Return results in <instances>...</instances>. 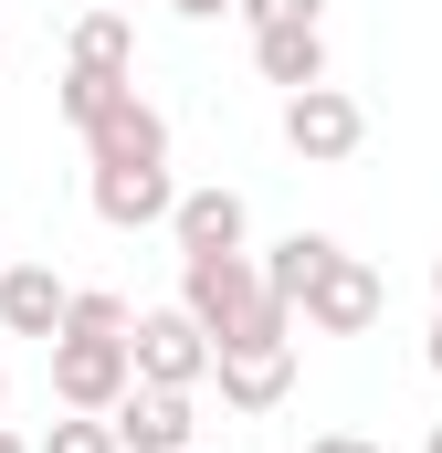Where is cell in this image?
Returning a JSON list of instances; mask_svg holds the SVG:
<instances>
[{
	"label": "cell",
	"instance_id": "cell-1",
	"mask_svg": "<svg viewBox=\"0 0 442 453\" xmlns=\"http://www.w3.org/2000/svg\"><path fill=\"white\" fill-rule=\"evenodd\" d=\"M179 306H190L221 348H242V338H295V306L263 285L253 253H179Z\"/></svg>",
	"mask_w": 442,
	"mask_h": 453
},
{
	"label": "cell",
	"instance_id": "cell-2",
	"mask_svg": "<svg viewBox=\"0 0 442 453\" xmlns=\"http://www.w3.org/2000/svg\"><path fill=\"white\" fill-rule=\"evenodd\" d=\"M126 348H137V380H158V390H201L221 369V338L190 317V306H148L137 327H126Z\"/></svg>",
	"mask_w": 442,
	"mask_h": 453
},
{
	"label": "cell",
	"instance_id": "cell-3",
	"mask_svg": "<svg viewBox=\"0 0 442 453\" xmlns=\"http://www.w3.org/2000/svg\"><path fill=\"white\" fill-rule=\"evenodd\" d=\"M358 137H369V106H358L347 85H306V96H285V148H295L306 169H347Z\"/></svg>",
	"mask_w": 442,
	"mask_h": 453
},
{
	"label": "cell",
	"instance_id": "cell-4",
	"mask_svg": "<svg viewBox=\"0 0 442 453\" xmlns=\"http://www.w3.org/2000/svg\"><path fill=\"white\" fill-rule=\"evenodd\" d=\"M137 390V348L126 338H53V401L64 411H116Z\"/></svg>",
	"mask_w": 442,
	"mask_h": 453
},
{
	"label": "cell",
	"instance_id": "cell-5",
	"mask_svg": "<svg viewBox=\"0 0 442 453\" xmlns=\"http://www.w3.org/2000/svg\"><path fill=\"white\" fill-rule=\"evenodd\" d=\"M106 422H116V443H126V453H190V443H201V411H190V390H158V380H137V390L116 401Z\"/></svg>",
	"mask_w": 442,
	"mask_h": 453
},
{
	"label": "cell",
	"instance_id": "cell-6",
	"mask_svg": "<svg viewBox=\"0 0 442 453\" xmlns=\"http://www.w3.org/2000/svg\"><path fill=\"white\" fill-rule=\"evenodd\" d=\"M379 306H390V285H379L358 253H337L327 285L306 296V327H316V338H369V327H379Z\"/></svg>",
	"mask_w": 442,
	"mask_h": 453
},
{
	"label": "cell",
	"instance_id": "cell-7",
	"mask_svg": "<svg viewBox=\"0 0 442 453\" xmlns=\"http://www.w3.org/2000/svg\"><path fill=\"white\" fill-rule=\"evenodd\" d=\"M85 169H169V116L148 96H126L116 116L85 127Z\"/></svg>",
	"mask_w": 442,
	"mask_h": 453
},
{
	"label": "cell",
	"instance_id": "cell-8",
	"mask_svg": "<svg viewBox=\"0 0 442 453\" xmlns=\"http://www.w3.org/2000/svg\"><path fill=\"white\" fill-rule=\"evenodd\" d=\"M64 317H74V285L53 274V264H0V327L11 338H64Z\"/></svg>",
	"mask_w": 442,
	"mask_h": 453
},
{
	"label": "cell",
	"instance_id": "cell-9",
	"mask_svg": "<svg viewBox=\"0 0 442 453\" xmlns=\"http://www.w3.org/2000/svg\"><path fill=\"white\" fill-rule=\"evenodd\" d=\"M85 201H95V222H106V232H148V222L179 211V180H169V169H95Z\"/></svg>",
	"mask_w": 442,
	"mask_h": 453
},
{
	"label": "cell",
	"instance_id": "cell-10",
	"mask_svg": "<svg viewBox=\"0 0 442 453\" xmlns=\"http://www.w3.org/2000/svg\"><path fill=\"white\" fill-rule=\"evenodd\" d=\"M295 390V338H242V348H221V401L232 411H274Z\"/></svg>",
	"mask_w": 442,
	"mask_h": 453
},
{
	"label": "cell",
	"instance_id": "cell-11",
	"mask_svg": "<svg viewBox=\"0 0 442 453\" xmlns=\"http://www.w3.org/2000/svg\"><path fill=\"white\" fill-rule=\"evenodd\" d=\"M253 64H263V85H285V96L327 85V21H274V32H253Z\"/></svg>",
	"mask_w": 442,
	"mask_h": 453
},
{
	"label": "cell",
	"instance_id": "cell-12",
	"mask_svg": "<svg viewBox=\"0 0 442 453\" xmlns=\"http://www.w3.org/2000/svg\"><path fill=\"white\" fill-rule=\"evenodd\" d=\"M169 232H179V253H242V232H253V211H242V190H179V211H169Z\"/></svg>",
	"mask_w": 442,
	"mask_h": 453
},
{
	"label": "cell",
	"instance_id": "cell-13",
	"mask_svg": "<svg viewBox=\"0 0 442 453\" xmlns=\"http://www.w3.org/2000/svg\"><path fill=\"white\" fill-rule=\"evenodd\" d=\"M337 253H347V242H337V232H285V242H274V253H263V285H274V296H285V306H295V317H306V296H316V285H327V264Z\"/></svg>",
	"mask_w": 442,
	"mask_h": 453
},
{
	"label": "cell",
	"instance_id": "cell-14",
	"mask_svg": "<svg viewBox=\"0 0 442 453\" xmlns=\"http://www.w3.org/2000/svg\"><path fill=\"white\" fill-rule=\"evenodd\" d=\"M64 64H95V74H137V21H126V11H85V21H74V42H64Z\"/></svg>",
	"mask_w": 442,
	"mask_h": 453
},
{
	"label": "cell",
	"instance_id": "cell-15",
	"mask_svg": "<svg viewBox=\"0 0 442 453\" xmlns=\"http://www.w3.org/2000/svg\"><path fill=\"white\" fill-rule=\"evenodd\" d=\"M126 96H137V74H95V64H64V96H53V106H64V127L85 137V127H95V116H116Z\"/></svg>",
	"mask_w": 442,
	"mask_h": 453
},
{
	"label": "cell",
	"instance_id": "cell-16",
	"mask_svg": "<svg viewBox=\"0 0 442 453\" xmlns=\"http://www.w3.org/2000/svg\"><path fill=\"white\" fill-rule=\"evenodd\" d=\"M137 327V306L106 296V285H74V317H64V338H126Z\"/></svg>",
	"mask_w": 442,
	"mask_h": 453
},
{
	"label": "cell",
	"instance_id": "cell-17",
	"mask_svg": "<svg viewBox=\"0 0 442 453\" xmlns=\"http://www.w3.org/2000/svg\"><path fill=\"white\" fill-rule=\"evenodd\" d=\"M42 453H126V443H116V422H106V411H64V422L42 433Z\"/></svg>",
	"mask_w": 442,
	"mask_h": 453
},
{
	"label": "cell",
	"instance_id": "cell-18",
	"mask_svg": "<svg viewBox=\"0 0 442 453\" xmlns=\"http://www.w3.org/2000/svg\"><path fill=\"white\" fill-rule=\"evenodd\" d=\"M316 11H327V0H242L253 32H274V21H316Z\"/></svg>",
	"mask_w": 442,
	"mask_h": 453
},
{
	"label": "cell",
	"instance_id": "cell-19",
	"mask_svg": "<svg viewBox=\"0 0 442 453\" xmlns=\"http://www.w3.org/2000/svg\"><path fill=\"white\" fill-rule=\"evenodd\" d=\"M306 453H379V443H369V433H316Z\"/></svg>",
	"mask_w": 442,
	"mask_h": 453
},
{
	"label": "cell",
	"instance_id": "cell-20",
	"mask_svg": "<svg viewBox=\"0 0 442 453\" xmlns=\"http://www.w3.org/2000/svg\"><path fill=\"white\" fill-rule=\"evenodd\" d=\"M179 21H221V11H242V0H169Z\"/></svg>",
	"mask_w": 442,
	"mask_h": 453
},
{
	"label": "cell",
	"instance_id": "cell-21",
	"mask_svg": "<svg viewBox=\"0 0 442 453\" xmlns=\"http://www.w3.org/2000/svg\"><path fill=\"white\" fill-rule=\"evenodd\" d=\"M0 453H42V443H21V433H11V422H0Z\"/></svg>",
	"mask_w": 442,
	"mask_h": 453
},
{
	"label": "cell",
	"instance_id": "cell-22",
	"mask_svg": "<svg viewBox=\"0 0 442 453\" xmlns=\"http://www.w3.org/2000/svg\"><path fill=\"white\" fill-rule=\"evenodd\" d=\"M422 358H432V369H442V317H432V348H422Z\"/></svg>",
	"mask_w": 442,
	"mask_h": 453
},
{
	"label": "cell",
	"instance_id": "cell-23",
	"mask_svg": "<svg viewBox=\"0 0 442 453\" xmlns=\"http://www.w3.org/2000/svg\"><path fill=\"white\" fill-rule=\"evenodd\" d=\"M422 453H442V422H432V433H422Z\"/></svg>",
	"mask_w": 442,
	"mask_h": 453
},
{
	"label": "cell",
	"instance_id": "cell-24",
	"mask_svg": "<svg viewBox=\"0 0 442 453\" xmlns=\"http://www.w3.org/2000/svg\"><path fill=\"white\" fill-rule=\"evenodd\" d=\"M0 401H11V369H0Z\"/></svg>",
	"mask_w": 442,
	"mask_h": 453
},
{
	"label": "cell",
	"instance_id": "cell-25",
	"mask_svg": "<svg viewBox=\"0 0 442 453\" xmlns=\"http://www.w3.org/2000/svg\"><path fill=\"white\" fill-rule=\"evenodd\" d=\"M432 296H442V264H432Z\"/></svg>",
	"mask_w": 442,
	"mask_h": 453
},
{
	"label": "cell",
	"instance_id": "cell-26",
	"mask_svg": "<svg viewBox=\"0 0 442 453\" xmlns=\"http://www.w3.org/2000/svg\"><path fill=\"white\" fill-rule=\"evenodd\" d=\"M0 64H11V42H0Z\"/></svg>",
	"mask_w": 442,
	"mask_h": 453
},
{
	"label": "cell",
	"instance_id": "cell-27",
	"mask_svg": "<svg viewBox=\"0 0 442 453\" xmlns=\"http://www.w3.org/2000/svg\"><path fill=\"white\" fill-rule=\"evenodd\" d=\"M190 453H201V443H190Z\"/></svg>",
	"mask_w": 442,
	"mask_h": 453
}]
</instances>
